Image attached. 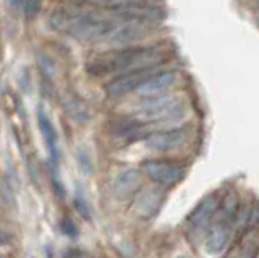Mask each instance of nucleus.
Here are the masks:
<instances>
[{
	"mask_svg": "<svg viewBox=\"0 0 259 258\" xmlns=\"http://www.w3.org/2000/svg\"><path fill=\"white\" fill-rule=\"evenodd\" d=\"M138 114L148 122H170L183 117V104L175 94L148 96L140 106Z\"/></svg>",
	"mask_w": 259,
	"mask_h": 258,
	"instance_id": "obj_2",
	"label": "nucleus"
},
{
	"mask_svg": "<svg viewBox=\"0 0 259 258\" xmlns=\"http://www.w3.org/2000/svg\"><path fill=\"white\" fill-rule=\"evenodd\" d=\"M248 226L249 228H259V203H254L253 208L249 209L248 213Z\"/></svg>",
	"mask_w": 259,
	"mask_h": 258,
	"instance_id": "obj_19",
	"label": "nucleus"
},
{
	"mask_svg": "<svg viewBox=\"0 0 259 258\" xmlns=\"http://www.w3.org/2000/svg\"><path fill=\"white\" fill-rule=\"evenodd\" d=\"M89 2L93 4H97V5H107V7H115L118 4H123V2H128V0H89Z\"/></svg>",
	"mask_w": 259,
	"mask_h": 258,
	"instance_id": "obj_20",
	"label": "nucleus"
},
{
	"mask_svg": "<svg viewBox=\"0 0 259 258\" xmlns=\"http://www.w3.org/2000/svg\"><path fill=\"white\" fill-rule=\"evenodd\" d=\"M62 106L65 112L78 124H84L91 119V110L86 106V102L76 96L75 93H67L62 99Z\"/></svg>",
	"mask_w": 259,
	"mask_h": 258,
	"instance_id": "obj_12",
	"label": "nucleus"
},
{
	"mask_svg": "<svg viewBox=\"0 0 259 258\" xmlns=\"http://www.w3.org/2000/svg\"><path fill=\"white\" fill-rule=\"evenodd\" d=\"M115 17L120 20L126 21H154L162 18V10L159 7L148 5V4H140V2H123L115 7H112Z\"/></svg>",
	"mask_w": 259,
	"mask_h": 258,
	"instance_id": "obj_6",
	"label": "nucleus"
},
{
	"mask_svg": "<svg viewBox=\"0 0 259 258\" xmlns=\"http://www.w3.org/2000/svg\"><path fill=\"white\" fill-rule=\"evenodd\" d=\"M75 206H76L78 213L81 216L86 217V219H89V216H91V211H89V205L86 203V200L81 197V195H76V198H75Z\"/></svg>",
	"mask_w": 259,
	"mask_h": 258,
	"instance_id": "obj_18",
	"label": "nucleus"
},
{
	"mask_svg": "<svg viewBox=\"0 0 259 258\" xmlns=\"http://www.w3.org/2000/svg\"><path fill=\"white\" fill-rule=\"evenodd\" d=\"M217 208H219V198L215 195L206 197L190 216V219H188L190 231L193 234H201L207 231L210 226V219H212V216L217 213Z\"/></svg>",
	"mask_w": 259,
	"mask_h": 258,
	"instance_id": "obj_8",
	"label": "nucleus"
},
{
	"mask_svg": "<svg viewBox=\"0 0 259 258\" xmlns=\"http://www.w3.org/2000/svg\"><path fill=\"white\" fill-rule=\"evenodd\" d=\"M164 57V51L159 46L126 47V49L104 52L88 62L86 70L93 77H104L110 73H125L128 70L157 65Z\"/></svg>",
	"mask_w": 259,
	"mask_h": 258,
	"instance_id": "obj_1",
	"label": "nucleus"
},
{
	"mask_svg": "<svg viewBox=\"0 0 259 258\" xmlns=\"http://www.w3.org/2000/svg\"><path fill=\"white\" fill-rule=\"evenodd\" d=\"M162 201V193L157 190H148L138 198L136 201V211L141 217H149L157 211Z\"/></svg>",
	"mask_w": 259,
	"mask_h": 258,
	"instance_id": "obj_15",
	"label": "nucleus"
},
{
	"mask_svg": "<svg viewBox=\"0 0 259 258\" xmlns=\"http://www.w3.org/2000/svg\"><path fill=\"white\" fill-rule=\"evenodd\" d=\"M37 65H39V70L42 71V75L47 80L54 78V75H55V63H54V60L51 57H49V55L39 54L37 55Z\"/></svg>",
	"mask_w": 259,
	"mask_h": 258,
	"instance_id": "obj_16",
	"label": "nucleus"
},
{
	"mask_svg": "<svg viewBox=\"0 0 259 258\" xmlns=\"http://www.w3.org/2000/svg\"><path fill=\"white\" fill-rule=\"evenodd\" d=\"M65 258H81V252L76 248H70L67 253H65Z\"/></svg>",
	"mask_w": 259,
	"mask_h": 258,
	"instance_id": "obj_22",
	"label": "nucleus"
},
{
	"mask_svg": "<svg viewBox=\"0 0 259 258\" xmlns=\"http://www.w3.org/2000/svg\"><path fill=\"white\" fill-rule=\"evenodd\" d=\"M115 28V23L99 17L94 12H86L84 18L70 31V34L78 41H89L101 36H107Z\"/></svg>",
	"mask_w": 259,
	"mask_h": 258,
	"instance_id": "obj_5",
	"label": "nucleus"
},
{
	"mask_svg": "<svg viewBox=\"0 0 259 258\" xmlns=\"http://www.w3.org/2000/svg\"><path fill=\"white\" fill-rule=\"evenodd\" d=\"M146 34V26L140 21H128L126 25L115 26L105 36V41L112 46H128Z\"/></svg>",
	"mask_w": 259,
	"mask_h": 258,
	"instance_id": "obj_10",
	"label": "nucleus"
},
{
	"mask_svg": "<svg viewBox=\"0 0 259 258\" xmlns=\"http://www.w3.org/2000/svg\"><path fill=\"white\" fill-rule=\"evenodd\" d=\"M0 258H2V256H0Z\"/></svg>",
	"mask_w": 259,
	"mask_h": 258,
	"instance_id": "obj_25",
	"label": "nucleus"
},
{
	"mask_svg": "<svg viewBox=\"0 0 259 258\" xmlns=\"http://www.w3.org/2000/svg\"><path fill=\"white\" fill-rule=\"evenodd\" d=\"M174 82H175L174 71H156L152 77H149L148 80H146L138 91L148 98V96L159 94L164 90H167L168 86H172Z\"/></svg>",
	"mask_w": 259,
	"mask_h": 258,
	"instance_id": "obj_13",
	"label": "nucleus"
},
{
	"mask_svg": "<svg viewBox=\"0 0 259 258\" xmlns=\"http://www.w3.org/2000/svg\"><path fill=\"white\" fill-rule=\"evenodd\" d=\"M7 240H8V234L0 229V244H4V242H7Z\"/></svg>",
	"mask_w": 259,
	"mask_h": 258,
	"instance_id": "obj_23",
	"label": "nucleus"
},
{
	"mask_svg": "<svg viewBox=\"0 0 259 258\" xmlns=\"http://www.w3.org/2000/svg\"><path fill=\"white\" fill-rule=\"evenodd\" d=\"M143 172L162 187L178 183L185 175V166L170 159H148L143 163Z\"/></svg>",
	"mask_w": 259,
	"mask_h": 258,
	"instance_id": "obj_3",
	"label": "nucleus"
},
{
	"mask_svg": "<svg viewBox=\"0 0 259 258\" xmlns=\"http://www.w3.org/2000/svg\"><path fill=\"white\" fill-rule=\"evenodd\" d=\"M186 132L183 128H170V130H162V132H154L144 138V146L151 151H168L174 150L185 141Z\"/></svg>",
	"mask_w": 259,
	"mask_h": 258,
	"instance_id": "obj_7",
	"label": "nucleus"
},
{
	"mask_svg": "<svg viewBox=\"0 0 259 258\" xmlns=\"http://www.w3.org/2000/svg\"><path fill=\"white\" fill-rule=\"evenodd\" d=\"M178 258H190V256H178Z\"/></svg>",
	"mask_w": 259,
	"mask_h": 258,
	"instance_id": "obj_24",
	"label": "nucleus"
},
{
	"mask_svg": "<svg viewBox=\"0 0 259 258\" xmlns=\"http://www.w3.org/2000/svg\"><path fill=\"white\" fill-rule=\"evenodd\" d=\"M60 229L62 232L65 234V236H68V237H76L78 236V228H76V224L75 221L71 219V217L68 216H65L62 223H60Z\"/></svg>",
	"mask_w": 259,
	"mask_h": 258,
	"instance_id": "obj_17",
	"label": "nucleus"
},
{
	"mask_svg": "<svg viewBox=\"0 0 259 258\" xmlns=\"http://www.w3.org/2000/svg\"><path fill=\"white\" fill-rule=\"evenodd\" d=\"M154 73H156V65L128 70L123 75H120L115 80H112V82L107 85V88H105V91H107V94L113 99L121 98V96H125L128 93L140 90L141 85L149 77H152Z\"/></svg>",
	"mask_w": 259,
	"mask_h": 258,
	"instance_id": "obj_4",
	"label": "nucleus"
},
{
	"mask_svg": "<svg viewBox=\"0 0 259 258\" xmlns=\"http://www.w3.org/2000/svg\"><path fill=\"white\" fill-rule=\"evenodd\" d=\"M37 124H39V130L40 133H42L44 136V141H46V146L49 150V153H51L52 159L55 161L57 158H59V144H57V132L55 128L51 122V119L47 117V114L39 109L37 110Z\"/></svg>",
	"mask_w": 259,
	"mask_h": 258,
	"instance_id": "obj_14",
	"label": "nucleus"
},
{
	"mask_svg": "<svg viewBox=\"0 0 259 258\" xmlns=\"http://www.w3.org/2000/svg\"><path fill=\"white\" fill-rule=\"evenodd\" d=\"M141 182H143V177L141 172L138 169H125L117 174V177L113 179V193L118 197V198H126L141 187Z\"/></svg>",
	"mask_w": 259,
	"mask_h": 258,
	"instance_id": "obj_11",
	"label": "nucleus"
},
{
	"mask_svg": "<svg viewBox=\"0 0 259 258\" xmlns=\"http://www.w3.org/2000/svg\"><path fill=\"white\" fill-rule=\"evenodd\" d=\"M79 163H81V167L84 169L86 172H91L93 171V167H91V161H89V158L84 155V153H79Z\"/></svg>",
	"mask_w": 259,
	"mask_h": 258,
	"instance_id": "obj_21",
	"label": "nucleus"
},
{
	"mask_svg": "<svg viewBox=\"0 0 259 258\" xmlns=\"http://www.w3.org/2000/svg\"><path fill=\"white\" fill-rule=\"evenodd\" d=\"M232 237V219L221 217L217 223L212 224L206 237V250L210 255H219L224 252V248L229 245Z\"/></svg>",
	"mask_w": 259,
	"mask_h": 258,
	"instance_id": "obj_9",
	"label": "nucleus"
}]
</instances>
